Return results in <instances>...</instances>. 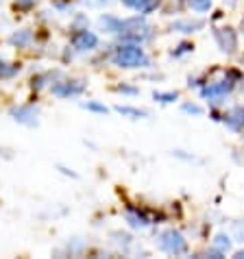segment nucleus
<instances>
[{
	"mask_svg": "<svg viewBox=\"0 0 244 259\" xmlns=\"http://www.w3.org/2000/svg\"><path fill=\"white\" fill-rule=\"evenodd\" d=\"M233 83L231 81H220V83H212V85H205L201 90V96L203 98H209L212 103H218L222 96H227V92H231Z\"/></svg>",
	"mask_w": 244,
	"mask_h": 259,
	"instance_id": "obj_7",
	"label": "nucleus"
},
{
	"mask_svg": "<svg viewBox=\"0 0 244 259\" xmlns=\"http://www.w3.org/2000/svg\"><path fill=\"white\" fill-rule=\"evenodd\" d=\"M214 37H216V42H218L222 52H233L235 48H238V37H235V31L229 29V26H227V29H216Z\"/></svg>",
	"mask_w": 244,
	"mask_h": 259,
	"instance_id": "obj_8",
	"label": "nucleus"
},
{
	"mask_svg": "<svg viewBox=\"0 0 244 259\" xmlns=\"http://www.w3.org/2000/svg\"><path fill=\"white\" fill-rule=\"evenodd\" d=\"M52 94L59 96V98H70V96H78V94H83V90H85V83L83 81H61V83H55L52 85Z\"/></svg>",
	"mask_w": 244,
	"mask_h": 259,
	"instance_id": "obj_6",
	"label": "nucleus"
},
{
	"mask_svg": "<svg viewBox=\"0 0 244 259\" xmlns=\"http://www.w3.org/2000/svg\"><path fill=\"white\" fill-rule=\"evenodd\" d=\"M116 111H118V114H122V116H127V118H131V120H137V118L148 116L146 111H142V109H133V107H127V105H118Z\"/></svg>",
	"mask_w": 244,
	"mask_h": 259,
	"instance_id": "obj_14",
	"label": "nucleus"
},
{
	"mask_svg": "<svg viewBox=\"0 0 244 259\" xmlns=\"http://www.w3.org/2000/svg\"><path fill=\"white\" fill-rule=\"evenodd\" d=\"M155 101H159V103H173L177 101V92H155Z\"/></svg>",
	"mask_w": 244,
	"mask_h": 259,
	"instance_id": "obj_19",
	"label": "nucleus"
},
{
	"mask_svg": "<svg viewBox=\"0 0 244 259\" xmlns=\"http://www.w3.org/2000/svg\"><path fill=\"white\" fill-rule=\"evenodd\" d=\"M190 7H192L196 13H205V11H209V7H212V0H190Z\"/></svg>",
	"mask_w": 244,
	"mask_h": 259,
	"instance_id": "obj_17",
	"label": "nucleus"
},
{
	"mask_svg": "<svg viewBox=\"0 0 244 259\" xmlns=\"http://www.w3.org/2000/svg\"><path fill=\"white\" fill-rule=\"evenodd\" d=\"M37 116H39V109L33 107V105H20V107H13L11 109V118L20 124H29V127H35L37 124Z\"/></svg>",
	"mask_w": 244,
	"mask_h": 259,
	"instance_id": "obj_5",
	"label": "nucleus"
},
{
	"mask_svg": "<svg viewBox=\"0 0 244 259\" xmlns=\"http://www.w3.org/2000/svg\"><path fill=\"white\" fill-rule=\"evenodd\" d=\"M127 220H129V224L131 227H146V218L144 216H140V214H133V211H129L127 214Z\"/></svg>",
	"mask_w": 244,
	"mask_h": 259,
	"instance_id": "obj_18",
	"label": "nucleus"
},
{
	"mask_svg": "<svg viewBox=\"0 0 244 259\" xmlns=\"http://www.w3.org/2000/svg\"><path fill=\"white\" fill-rule=\"evenodd\" d=\"M122 5L133 11H140L142 16H148L150 11H155L159 7V0H122Z\"/></svg>",
	"mask_w": 244,
	"mask_h": 259,
	"instance_id": "obj_9",
	"label": "nucleus"
},
{
	"mask_svg": "<svg viewBox=\"0 0 244 259\" xmlns=\"http://www.w3.org/2000/svg\"><path fill=\"white\" fill-rule=\"evenodd\" d=\"M35 5V0H16V7L18 9H31Z\"/></svg>",
	"mask_w": 244,
	"mask_h": 259,
	"instance_id": "obj_22",
	"label": "nucleus"
},
{
	"mask_svg": "<svg viewBox=\"0 0 244 259\" xmlns=\"http://www.w3.org/2000/svg\"><path fill=\"white\" fill-rule=\"evenodd\" d=\"M90 7H105V5H111L114 0H85Z\"/></svg>",
	"mask_w": 244,
	"mask_h": 259,
	"instance_id": "obj_23",
	"label": "nucleus"
},
{
	"mask_svg": "<svg viewBox=\"0 0 244 259\" xmlns=\"http://www.w3.org/2000/svg\"><path fill=\"white\" fill-rule=\"evenodd\" d=\"M235 257H238V259H244V248H242V250H238V253H235Z\"/></svg>",
	"mask_w": 244,
	"mask_h": 259,
	"instance_id": "obj_25",
	"label": "nucleus"
},
{
	"mask_svg": "<svg viewBox=\"0 0 244 259\" xmlns=\"http://www.w3.org/2000/svg\"><path fill=\"white\" fill-rule=\"evenodd\" d=\"M31 39H33V33L29 29H22V31H16L9 37V44L11 46H18V48H24V46L31 44Z\"/></svg>",
	"mask_w": 244,
	"mask_h": 259,
	"instance_id": "obj_11",
	"label": "nucleus"
},
{
	"mask_svg": "<svg viewBox=\"0 0 244 259\" xmlns=\"http://www.w3.org/2000/svg\"><path fill=\"white\" fill-rule=\"evenodd\" d=\"M114 63L118 68H144L148 65L146 52L140 48V44H124L114 52Z\"/></svg>",
	"mask_w": 244,
	"mask_h": 259,
	"instance_id": "obj_1",
	"label": "nucleus"
},
{
	"mask_svg": "<svg viewBox=\"0 0 244 259\" xmlns=\"http://www.w3.org/2000/svg\"><path fill=\"white\" fill-rule=\"evenodd\" d=\"M203 26V20H181V22L173 24V31L177 33H194L196 29Z\"/></svg>",
	"mask_w": 244,
	"mask_h": 259,
	"instance_id": "obj_12",
	"label": "nucleus"
},
{
	"mask_svg": "<svg viewBox=\"0 0 244 259\" xmlns=\"http://www.w3.org/2000/svg\"><path fill=\"white\" fill-rule=\"evenodd\" d=\"M225 124L229 129H233V131H240L244 129V107H233V109H229L227 114H225Z\"/></svg>",
	"mask_w": 244,
	"mask_h": 259,
	"instance_id": "obj_10",
	"label": "nucleus"
},
{
	"mask_svg": "<svg viewBox=\"0 0 244 259\" xmlns=\"http://www.w3.org/2000/svg\"><path fill=\"white\" fill-rule=\"evenodd\" d=\"M118 92H120V94H135L137 90H133V88H124V85H120V88H118Z\"/></svg>",
	"mask_w": 244,
	"mask_h": 259,
	"instance_id": "obj_24",
	"label": "nucleus"
},
{
	"mask_svg": "<svg viewBox=\"0 0 244 259\" xmlns=\"http://www.w3.org/2000/svg\"><path fill=\"white\" fill-rule=\"evenodd\" d=\"M229 246H231V240H229V235H216V240H214V250L216 253H227Z\"/></svg>",
	"mask_w": 244,
	"mask_h": 259,
	"instance_id": "obj_16",
	"label": "nucleus"
},
{
	"mask_svg": "<svg viewBox=\"0 0 244 259\" xmlns=\"http://www.w3.org/2000/svg\"><path fill=\"white\" fill-rule=\"evenodd\" d=\"M183 111H186V114H194V116L203 114V109L199 107V105H183Z\"/></svg>",
	"mask_w": 244,
	"mask_h": 259,
	"instance_id": "obj_21",
	"label": "nucleus"
},
{
	"mask_svg": "<svg viewBox=\"0 0 244 259\" xmlns=\"http://www.w3.org/2000/svg\"><path fill=\"white\" fill-rule=\"evenodd\" d=\"M159 248L164 250V253H168V255H183L188 250V242H186V237H183L179 231H175V229H168V231H164V233L159 235Z\"/></svg>",
	"mask_w": 244,
	"mask_h": 259,
	"instance_id": "obj_3",
	"label": "nucleus"
},
{
	"mask_svg": "<svg viewBox=\"0 0 244 259\" xmlns=\"http://www.w3.org/2000/svg\"><path fill=\"white\" fill-rule=\"evenodd\" d=\"M72 46L78 50V52H88V50H94L98 46V35L96 33H92L88 29H81L74 33V37H72Z\"/></svg>",
	"mask_w": 244,
	"mask_h": 259,
	"instance_id": "obj_4",
	"label": "nucleus"
},
{
	"mask_svg": "<svg viewBox=\"0 0 244 259\" xmlns=\"http://www.w3.org/2000/svg\"><path fill=\"white\" fill-rule=\"evenodd\" d=\"M101 26L107 33H120V20L114 16H101Z\"/></svg>",
	"mask_w": 244,
	"mask_h": 259,
	"instance_id": "obj_13",
	"label": "nucleus"
},
{
	"mask_svg": "<svg viewBox=\"0 0 244 259\" xmlns=\"http://www.w3.org/2000/svg\"><path fill=\"white\" fill-rule=\"evenodd\" d=\"M83 109H88V111H94V114H107V107H105V105H101V103H83Z\"/></svg>",
	"mask_w": 244,
	"mask_h": 259,
	"instance_id": "obj_20",
	"label": "nucleus"
},
{
	"mask_svg": "<svg viewBox=\"0 0 244 259\" xmlns=\"http://www.w3.org/2000/svg\"><path fill=\"white\" fill-rule=\"evenodd\" d=\"M20 72V65L18 63H7V61H0V78H11Z\"/></svg>",
	"mask_w": 244,
	"mask_h": 259,
	"instance_id": "obj_15",
	"label": "nucleus"
},
{
	"mask_svg": "<svg viewBox=\"0 0 244 259\" xmlns=\"http://www.w3.org/2000/svg\"><path fill=\"white\" fill-rule=\"evenodd\" d=\"M120 35L124 42L131 44H142L150 37V26L146 24V20L135 16V18H127L120 20Z\"/></svg>",
	"mask_w": 244,
	"mask_h": 259,
	"instance_id": "obj_2",
	"label": "nucleus"
},
{
	"mask_svg": "<svg viewBox=\"0 0 244 259\" xmlns=\"http://www.w3.org/2000/svg\"><path fill=\"white\" fill-rule=\"evenodd\" d=\"M0 152H3V150H0Z\"/></svg>",
	"mask_w": 244,
	"mask_h": 259,
	"instance_id": "obj_26",
	"label": "nucleus"
}]
</instances>
